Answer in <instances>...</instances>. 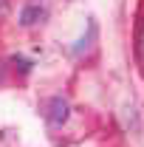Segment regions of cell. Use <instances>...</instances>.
Here are the masks:
<instances>
[{"label":"cell","mask_w":144,"mask_h":147,"mask_svg":"<svg viewBox=\"0 0 144 147\" xmlns=\"http://www.w3.org/2000/svg\"><path fill=\"white\" fill-rule=\"evenodd\" d=\"M139 57H141V65H144V34H141V42H139Z\"/></svg>","instance_id":"3"},{"label":"cell","mask_w":144,"mask_h":147,"mask_svg":"<svg viewBox=\"0 0 144 147\" xmlns=\"http://www.w3.org/2000/svg\"><path fill=\"white\" fill-rule=\"evenodd\" d=\"M40 17H42V9H40V6H26L23 14H20V23H23V26H31V23H37Z\"/></svg>","instance_id":"2"},{"label":"cell","mask_w":144,"mask_h":147,"mask_svg":"<svg viewBox=\"0 0 144 147\" xmlns=\"http://www.w3.org/2000/svg\"><path fill=\"white\" fill-rule=\"evenodd\" d=\"M6 9H9V3H6V0H0V14H3Z\"/></svg>","instance_id":"4"},{"label":"cell","mask_w":144,"mask_h":147,"mask_svg":"<svg viewBox=\"0 0 144 147\" xmlns=\"http://www.w3.org/2000/svg\"><path fill=\"white\" fill-rule=\"evenodd\" d=\"M65 116H68V102L59 99V96L51 99V102H48V122H51V125H62Z\"/></svg>","instance_id":"1"}]
</instances>
